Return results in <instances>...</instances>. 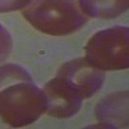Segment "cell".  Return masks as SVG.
Returning <instances> with one entry per match:
<instances>
[{"label":"cell","instance_id":"obj_8","mask_svg":"<svg viewBox=\"0 0 129 129\" xmlns=\"http://www.w3.org/2000/svg\"><path fill=\"white\" fill-rule=\"evenodd\" d=\"M13 48V39L10 32L0 23V62L5 61Z\"/></svg>","mask_w":129,"mask_h":129},{"label":"cell","instance_id":"obj_6","mask_svg":"<svg viewBox=\"0 0 129 129\" xmlns=\"http://www.w3.org/2000/svg\"><path fill=\"white\" fill-rule=\"evenodd\" d=\"M95 116L107 126L128 125V92H117L102 98L95 107Z\"/></svg>","mask_w":129,"mask_h":129},{"label":"cell","instance_id":"obj_2","mask_svg":"<svg viewBox=\"0 0 129 129\" xmlns=\"http://www.w3.org/2000/svg\"><path fill=\"white\" fill-rule=\"evenodd\" d=\"M23 17L38 31L52 36L76 32L88 21L75 0H31Z\"/></svg>","mask_w":129,"mask_h":129},{"label":"cell","instance_id":"obj_7","mask_svg":"<svg viewBox=\"0 0 129 129\" xmlns=\"http://www.w3.org/2000/svg\"><path fill=\"white\" fill-rule=\"evenodd\" d=\"M78 5L87 17L112 19L126 12L129 0H78Z\"/></svg>","mask_w":129,"mask_h":129},{"label":"cell","instance_id":"obj_3","mask_svg":"<svg viewBox=\"0 0 129 129\" xmlns=\"http://www.w3.org/2000/svg\"><path fill=\"white\" fill-rule=\"evenodd\" d=\"M85 59L101 71H117L129 66V30L114 26L95 32L85 45Z\"/></svg>","mask_w":129,"mask_h":129},{"label":"cell","instance_id":"obj_5","mask_svg":"<svg viewBox=\"0 0 129 129\" xmlns=\"http://www.w3.org/2000/svg\"><path fill=\"white\" fill-rule=\"evenodd\" d=\"M43 90L48 102L47 112L53 117L67 119L76 115L81 109L83 98L56 76L45 84Z\"/></svg>","mask_w":129,"mask_h":129},{"label":"cell","instance_id":"obj_4","mask_svg":"<svg viewBox=\"0 0 129 129\" xmlns=\"http://www.w3.org/2000/svg\"><path fill=\"white\" fill-rule=\"evenodd\" d=\"M56 78L76 92L83 100H87L102 88L105 71L93 67L85 58H76L63 63Z\"/></svg>","mask_w":129,"mask_h":129},{"label":"cell","instance_id":"obj_9","mask_svg":"<svg viewBox=\"0 0 129 129\" xmlns=\"http://www.w3.org/2000/svg\"><path fill=\"white\" fill-rule=\"evenodd\" d=\"M31 0H0V13L14 12V10L25 9Z\"/></svg>","mask_w":129,"mask_h":129},{"label":"cell","instance_id":"obj_1","mask_svg":"<svg viewBox=\"0 0 129 129\" xmlns=\"http://www.w3.org/2000/svg\"><path fill=\"white\" fill-rule=\"evenodd\" d=\"M47 97L31 75L16 63L0 66V117L13 128L35 123L47 112Z\"/></svg>","mask_w":129,"mask_h":129}]
</instances>
